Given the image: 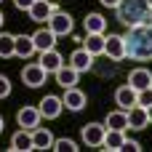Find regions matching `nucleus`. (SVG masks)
<instances>
[{
	"instance_id": "1",
	"label": "nucleus",
	"mask_w": 152,
	"mask_h": 152,
	"mask_svg": "<svg viewBox=\"0 0 152 152\" xmlns=\"http://www.w3.org/2000/svg\"><path fill=\"white\" fill-rule=\"evenodd\" d=\"M126 37V56L134 61H150L152 59V21L128 27Z\"/></svg>"
},
{
	"instance_id": "2",
	"label": "nucleus",
	"mask_w": 152,
	"mask_h": 152,
	"mask_svg": "<svg viewBox=\"0 0 152 152\" xmlns=\"http://www.w3.org/2000/svg\"><path fill=\"white\" fill-rule=\"evenodd\" d=\"M150 0H120L115 5V13H118V21L126 24V27H136V24H147L150 19Z\"/></svg>"
},
{
	"instance_id": "3",
	"label": "nucleus",
	"mask_w": 152,
	"mask_h": 152,
	"mask_svg": "<svg viewBox=\"0 0 152 152\" xmlns=\"http://www.w3.org/2000/svg\"><path fill=\"white\" fill-rule=\"evenodd\" d=\"M104 56L112 61L126 59V37L123 35H104Z\"/></svg>"
},
{
	"instance_id": "4",
	"label": "nucleus",
	"mask_w": 152,
	"mask_h": 152,
	"mask_svg": "<svg viewBox=\"0 0 152 152\" xmlns=\"http://www.w3.org/2000/svg\"><path fill=\"white\" fill-rule=\"evenodd\" d=\"M72 27H75V21H72V16H69L67 11H56V13L48 19V29H51L56 37L69 35V32H72Z\"/></svg>"
},
{
	"instance_id": "5",
	"label": "nucleus",
	"mask_w": 152,
	"mask_h": 152,
	"mask_svg": "<svg viewBox=\"0 0 152 152\" xmlns=\"http://www.w3.org/2000/svg\"><path fill=\"white\" fill-rule=\"evenodd\" d=\"M45 69L40 67V61L37 64H27L24 69H21V80H24V86H29V88H40V86H45Z\"/></svg>"
},
{
	"instance_id": "6",
	"label": "nucleus",
	"mask_w": 152,
	"mask_h": 152,
	"mask_svg": "<svg viewBox=\"0 0 152 152\" xmlns=\"http://www.w3.org/2000/svg\"><path fill=\"white\" fill-rule=\"evenodd\" d=\"M40 120H43V115H40V107H21L19 110V115H16V123L21 126V128H27V131H35L37 126H40Z\"/></svg>"
},
{
	"instance_id": "7",
	"label": "nucleus",
	"mask_w": 152,
	"mask_h": 152,
	"mask_svg": "<svg viewBox=\"0 0 152 152\" xmlns=\"http://www.w3.org/2000/svg\"><path fill=\"white\" fill-rule=\"evenodd\" d=\"M104 134H107V126L104 123H88V126H83V142L88 147H102Z\"/></svg>"
},
{
	"instance_id": "8",
	"label": "nucleus",
	"mask_w": 152,
	"mask_h": 152,
	"mask_svg": "<svg viewBox=\"0 0 152 152\" xmlns=\"http://www.w3.org/2000/svg\"><path fill=\"white\" fill-rule=\"evenodd\" d=\"M56 11H59V8H56L51 0H35V3H32V8H29L27 13H29V19H32V21H48Z\"/></svg>"
},
{
	"instance_id": "9",
	"label": "nucleus",
	"mask_w": 152,
	"mask_h": 152,
	"mask_svg": "<svg viewBox=\"0 0 152 152\" xmlns=\"http://www.w3.org/2000/svg\"><path fill=\"white\" fill-rule=\"evenodd\" d=\"M53 75H56V83H59L64 91H67V88H75V86H77V80H80V72H77L72 64H61Z\"/></svg>"
},
{
	"instance_id": "10",
	"label": "nucleus",
	"mask_w": 152,
	"mask_h": 152,
	"mask_svg": "<svg viewBox=\"0 0 152 152\" xmlns=\"http://www.w3.org/2000/svg\"><path fill=\"white\" fill-rule=\"evenodd\" d=\"M35 51H37V48H35L32 35H13V56H19V59H29Z\"/></svg>"
},
{
	"instance_id": "11",
	"label": "nucleus",
	"mask_w": 152,
	"mask_h": 152,
	"mask_svg": "<svg viewBox=\"0 0 152 152\" xmlns=\"http://www.w3.org/2000/svg\"><path fill=\"white\" fill-rule=\"evenodd\" d=\"M61 102H64V107H67V110H72V112H83L88 99H86V94L75 86V88H67V94L61 96Z\"/></svg>"
},
{
	"instance_id": "12",
	"label": "nucleus",
	"mask_w": 152,
	"mask_h": 152,
	"mask_svg": "<svg viewBox=\"0 0 152 152\" xmlns=\"http://www.w3.org/2000/svg\"><path fill=\"white\" fill-rule=\"evenodd\" d=\"M128 112V128H134V131H142V128H147L150 126V115H147V107H142V104H134L131 110H126Z\"/></svg>"
},
{
	"instance_id": "13",
	"label": "nucleus",
	"mask_w": 152,
	"mask_h": 152,
	"mask_svg": "<svg viewBox=\"0 0 152 152\" xmlns=\"http://www.w3.org/2000/svg\"><path fill=\"white\" fill-rule=\"evenodd\" d=\"M115 102L120 104V110H131V107L139 102V91L126 83V86H120V88L115 91Z\"/></svg>"
},
{
	"instance_id": "14",
	"label": "nucleus",
	"mask_w": 152,
	"mask_h": 152,
	"mask_svg": "<svg viewBox=\"0 0 152 152\" xmlns=\"http://www.w3.org/2000/svg\"><path fill=\"white\" fill-rule=\"evenodd\" d=\"M61 110H64V102H61L59 96H43V102H40V115H43V118L56 120V118L61 115Z\"/></svg>"
},
{
	"instance_id": "15",
	"label": "nucleus",
	"mask_w": 152,
	"mask_h": 152,
	"mask_svg": "<svg viewBox=\"0 0 152 152\" xmlns=\"http://www.w3.org/2000/svg\"><path fill=\"white\" fill-rule=\"evenodd\" d=\"M128 86H134L136 91L150 88V86H152V72L147 69V67H136V69H131V72H128Z\"/></svg>"
},
{
	"instance_id": "16",
	"label": "nucleus",
	"mask_w": 152,
	"mask_h": 152,
	"mask_svg": "<svg viewBox=\"0 0 152 152\" xmlns=\"http://www.w3.org/2000/svg\"><path fill=\"white\" fill-rule=\"evenodd\" d=\"M11 152H29L35 150L32 147V131H27V128H21V131H16L13 136H11Z\"/></svg>"
},
{
	"instance_id": "17",
	"label": "nucleus",
	"mask_w": 152,
	"mask_h": 152,
	"mask_svg": "<svg viewBox=\"0 0 152 152\" xmlns=\"http://www.w3.org/2000/svg\"><path fill=\"white\" fill-rule=\"evenodd\" d=\"M69 64L83 75V72H88V69L94 67V56H91L86 48H75V51H72V56H69Z\"/></svg>"
},
{
	"instance_id": "18",
	"label": "nucleus",
	"mask_w": 152,
	"mask_h": 152,
	"mask_svg": "<svg viewBox=\"0 0 152 152\" xmlns=\"http://www.w3.org/2000/svg\"><path fill=\"white\" fill-rule=\"evenodd\" d=\"M123 142H126V131L107 128V134H104V142H102V150H104V152H120Z\"/></svg>"
},
{
	"instance_id": "19",
	"label": "nucleus",
	"mask_w": 152,
	"mask_h": 152,
	"mask_svg": "<svg viewBox=\"0 0 152 152\" xmlns=\"http://www.w3.org/2000/svg\"><path fill=\"white\" fill-rule=\"evenodd\" d=\"M61 64H64V61H61V53H59L56 48L40 51V67H43L45 72H56V69H59Z\"/></svg>"
},
{
	"instance_id": "20",
	"label": "nucleus",
	"mask_w": 152,
	"mask_h": 152,
	"mask_svg": "<svg viewBox=\"0 0 152 152\" xmlns=\"http://www.w3.org/2000/svg\"><path fill=\"white\" fill-rule=\"evenodd\" d=\"M83 24H86V32L88 35H104L107 32V19L102 13H88Z\"/></svg>"
},
{
	"instance_id": "21",
	"label": "nucleus",
	"mask_w": 152,
	"mask_h": 152,
	"mask_svg": "<svg viewBox=\"0 0 152 152\" xmlns=\"http://www.w3.org/2000/svg\"><path fill=\"white\" fill-rule=\"evenodd\" d=\"M32 40H35V48L37 51H48V48H56V35L45 27V29H37L35 35H32Z\"/></svg>"
},
{
	"instance_id": "22",
	"label": "nucleus",
	"mask_w": 152,
	"mask_h": 152,
	"mask_svg": "<svg viewBox=\"0 0 152 152\" xmlns=\"http://www.w3.org/2000/svg\"><path fill=\"white\" fill-rule=\"evenodd\" d=\"M32 147L35 150H53V134L48 128H35L32 131Z\"/></svg>"
},
{
	"instance_id": "23",
	"label": "nucleus",
	"mask_w": 152,
	"mask_h": 152,
	"mask_svg": "<svg viewBox=\"0 0 152 152\" xmlns=\"http://www.w3.org/2000/svg\"><path fill=\"white\" fill-rule=\"evenodd\" d=\"M104 126H107V128H115V131H126V128H128V112H126V110L110 112L107 120H104Z\"/></svg>"
},
{
	"instance_id": "24",
	"label": "nucleus",
	"mask_w": 152,
	"mask_h": 152,
	"mask_svg": "<svg viewBox=\"0 0 152 152\" xmlns=\"http://www.w3.org/2000/svg\"><path fill=\"white\" fill-rule=\"evenodd\" d=\"M83 48L96 59V56H104V35H88L83 40Z\"/></svg>"
},
{
	"instance_id": "25",
	"label": "nucleus",
	"mask_w": 152,
	"mask_h": 152,
	"mask_svg": "<svg viewBox=\"0 0 152 152\" xmlns=\"http://www.w3.org/2000/svg\"><path fill=\"white\" fill-rule=\"evenodd\" d=\"M13 56V35L0 32V59H11Z\"/></svg>"
},
{
	"instance_id": "26",
	"label": "nucleus",
	"mask_w": 152,
	"mask_h": 152,
	"mask_svg": "<svg viewBox=\"0 0 152 152\" xmlns=\"http://www.w3.org/2000/svg\"><path fill=\"white\" fill-rule=\"evenodd\" d=\"M53 150L56 152H77V144L72 139H56L53 142Z\"/></svg>"
},
{
	"instance_id": "27",
	"label": "nucleus",
	"mask_w": 152,
	"mask_h": 152,
	"mask_svg": "<svg viewBox=\"0 0 152 152\" xmlns=\"http://www.w3.org/2000/svg\"><path fill=\"white\" fill-rule=\"evenodd\" d=\"M136 104H142V107H150L152 104V86L139 91V102H136Z\"/></svg>"
},
{
	"instance_id": "28",
	"label": "nucleus",
	"mask_w": 152,
	"mask_h": 152,
	"mask_svg": "<svg viewBox=\"0 0 152 152\" xmlns=\"http://www.w3.org/2000/svg\"><path fill=\"white\" fill-rule=\"evenodd\" d=\"M139 150H142V144L126 136V142H123V147H120V152H139Z\"/></svg>"
},
{
	"instance_id": "29",
	"label": "nucleus",
	"mask_w": 152,
	"mask_h": 152,
	"mask_svg": "<svg viewBox=\"0 0 152 152\" xmlns=\"http://www.w3.org/2000/svg\"><path fill=\"white\" fill-rule=\"evenodd\" d=\"M5 96H11V80L5 75H0V99H5Z\"/></svg>"
},
{
	"instance_id": "30",
	"label": "nucleus",
	"mask_w": 152,
	"mask_h": 152,
	"mask_svg": "<svg viewBox=\"0 0 152 152\" xmlns=\"http://www.w3.org/2000/svg\"><path fill=\"white\" fill-rule=\"evenodd\" d=\"M32 3H35V0H13V5H16L19 11H29V8H32Z\"/></svg>"
},
{
	"instance_id": "31",
	"label": "nucleus",
	"mask_w": 152,
	"mask_h": 152,
	"mask_svg": "<svg viewBox=\"0 0 152 152\" xmlns=\"http://www.w3.org/2000/svg\"><path fill=\"white\" fill-rule=\"evenodd\" d=\"M118 3H120V0H102V5H107V8H115Z\"/></svg>"
},
{
	"instance_id": "32",
	"label": "nucleus",
	"mask_w": 152,
	"mask_h": 152,
	"mask_svg": "<svg viewBox=\"0 0 152 152\" xmlns=\"http://www.w3.org/2000/svg\"><path fill=\"white\" fill-rule=\"evenodd\" d=\"M147 115H150V123H152V104L147 107Z\"/></svg>"
},
{
	"instance_id": "33",
	"label": "nucleus",
	"mask_w": 152,
	"mask_h": 152,
	"mask_svg": "<svg viewBox=\"0 0 152 152\" xmlns=\"http://www.w3.org/2000/svg\"><path fill=\"white\" fill-rule=\"evenodd\" d=\"M3 21H5V19H3V11H0V27H3Z\"/></svg>"
},
{
	"instance_id": "34",
	"label": "nucleus",
	"mask_w": 152,
	"mask_h": 152,
	"mask_svg": "<svg viewBox=\"0 0 152 152\" xmlns=\"http://www.w3.org/2000/svg\"><path fill=\"white\" fill-rule=\"evenodd\" d=\"M0 134H3V118H0Z\"/></svg>"
},
{
	"instance_id": "35",
	"label": "nucleus",
	"mask_w": 152,
	"mask_h": 152,
	"mask_svg": "<svg viewBox=\"0 0 152 152\" xmlns=\"http://www.w3.org/2000/svg\"><path fill=\"white\" fill-rule=\"evenodd\" d=\"M150 19H152V8H150Z\"/></svg>"
},
{
	"instance_id": "36",
	"label": "nucleus",
	"mask_w": 152,
	"mask_h": 152,
	"mask_svg": "<svg viewBox=\"0 0 152 152\" xmlns=\"http://www.w3.org/2000/svg\"><path fill=\"white\" fill-rule=\"evenodd\" d=\"M0 3H3V0H0Z\"/></svg>"
}]
</instances>
